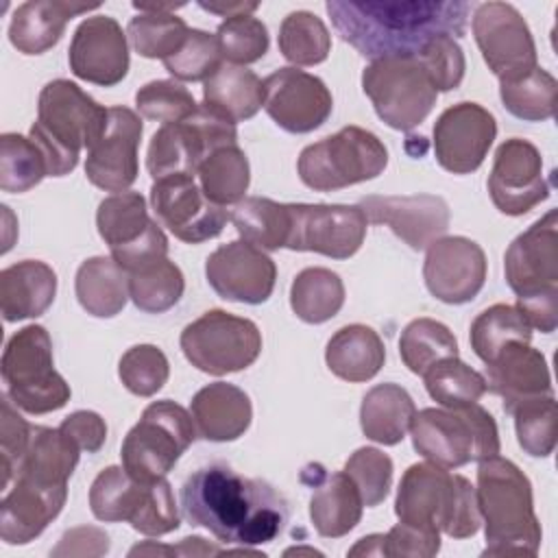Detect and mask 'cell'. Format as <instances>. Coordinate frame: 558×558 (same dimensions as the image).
Returning a JSON list of instances; mask_svg holds the SVG:
<instances>
[{"label": "cell", "mask_w": 558, "mask_h": 558, "mask_svg": "<svg viewBox=\"0 0 558 558\" xmlns=\"http://www.w3.org/2000/svg\"><path fill=\"white\" fill-rule=\"evenodd\" d=\"M436 92H451L460 87L466 70V59L460 44L449 35H438L416 54Z\"/></svg>", "instance_id": "9f6ffc18"}, {"label": "cell", "mask_w": 558, "mask_h": 558, "mask_svg": "<svg viewBox=\"0 0 558 558\" xmlns=\"http://www.w3.org/2000/svg\"><path fill=\"white\" fill-rule=\"evenodd\" d=\"M290 231L286 248L312 251L331 259H349L366 238L368 220L360 205L288 203Z\"/></svg>", "instance_id": "5bb4252c"}, {"label": "cell", "mask_w": 558, "mask_h": 558, "mask_svg": "<svg viewBox=\"0 0 558 558\" xmlns=\"http://www.w3.org/2000/svg\"><path fill=\"white\" fill-rule=\"evenodd\" d=\"M89 508L98 521H126L146 536H163L181 525L172 486L166 477L142 482L124 466L102 469L89 488Z\"/></svg>", "instance_id": "52a82bcc"}, {"label": "cell", "mask_w": 558, "mask_h": 558, "mask_svg": "<svg viewBox=\"0 0 558 558\" xmlns=\"http://www.w3.org/2000/svg\"><path fill=\"white\" fill-rule=\"evenodd\" d=\"M203 102L233 122L248 120L264 107V81L244 65L222 63L203 81Z\"/></svg>", "instance_id": "d590c367"}, {"label": "cell", "mask_w": 558, "mask_h": 558, "mask_svg": "<svg viewBox=\"0 0 558 558\" xmlns=\"http://www.w3.org/2000/svg\"><path fill=\"white\" fill-rule=\"evenodd\" d=\"M48 177L46 159L31 137L2 133L0 137V190L22 194Z\"/></svg>", "instance_id": "7dc6e473"}, {"label": "cell", "mask_w": 558, "mask_h": 558, "mask_svg": "<svg viewBox=\"0 0 558 558\" xmlns=\"http://www.w3.org/2000/svg\"><path fill=\"white\" fill-rule=\"evenodd\" d=\"M342 471L357 486L366 508H375L388 497L395 471L388 453L375 447H360L349 456Z\"/></svg>", "instance_id": "11a10c76"}, {"label": "cell", "mask_w": 558, "mask_h": 558, "mask_svg": "<svg viewBox=\"0 0 558 558\" xmlns=\"http://www.w3.org/2000/svg\"><path fill=\"white\" fill-rule=\"evenodd\" d=\"M192 418L196 436L211 442L238 440L251 425L253 405L248 395L227 381L203 386L192 397Z\"/></svg>", "instance_id": "83f0119b"}, {"label": "cell", "mask_w": 558, "mask_h": 558, "mask_svg": "<svg viewBox=\"0 0 558 558\" xmlns=\"http://www.w3.org/2000/svg\"><path fill=\"white\" fill-rule=\"evenodd\" d=\"M100 4L68 0H28L20 4L9 24V41L22 54H41L59 44L65 24Z\"/></svg>", "instance_id": "f1b7e54d"}, {"label": "cell", "mask_w": 558, "mask_h": 558, "mask_svg": "<svg viewBox=\"0 0 558 558\" xmlns=\"http://www.w3.org/2000/svg\"><path fill=\"white\" fill-rule=\"evenodd\" d=\"M111 257L126 270V275H131L157 259L168 257V238L161 231V227L153 220L142 238L126 246L111 248Z\"/></svg>", "instance_id": "91938a15"}, {"label": "cell", "mask_w": 558, "mask_h": 558, "mask_svg": "<svg viewBox=\"0 0 558 558\" xmlns=\"http://www.w3.org/2000/svg\"><path fill=\"white\" fill-rule=\"evenodd\" d=\"M135 107L146 120L177 124L187 120L198 105L187 87L170 78H159L137 89Z\"/></svg>", "instance_id": "816d5d0a"}, {"label": "cell", "mask_w": 558, "mask_h": 558, "mask_svg": "<svg viewBox=\"0 0 558 558\" xmlns=\"http://www.w3.org/2000/svg\"><path fill=\"white\" fill-rule=\"evenodd\" d=\"M68 63L74 76L113 87L129 72V44L122 26L109 15H94L78 24L72 35Z\"/></svg>", "instance_id": "cb8c5ba5"}, {"label": "cell", "mask_w": 558, "mask_h": 558, "mask_svg": "<svg viewBox=\"0 0 558 558\" xmlns=\"http://www.w3.org/2000/svg\"><path fill=\"white\" fill-rule=\"evenodd\" d=\"M81 447L59 427L33 425L28 447L17 464L15 477H28L39 484L61 486L78 464Z\"/></svg>", "instance_id": "d6a6232c"}, {"label": "cell", "mask_w": 558, "mask_h": 558, "mask_svg": "<svg viewBox=\"0 0 558 558\" xmlns=\"http://www.w3.org/2000/svg\"><path fill=\"white\" fill-rule=\"evenodd\" d=\"M495 135L497 122L488 109L469 100L451 105L434 124L436 161L451 174H471L484 163Z\"/></svg>", "instance_id": "d6986e66"}, {"label": "cell", "mask_w": 558, "mask_h": 558, "mask_svg": "<svg viewBox=\"0 0 558 558\" xmlns=\"http://www.w3.org/2000/svg\"><path fill=\"white\" fill-rule=\"evenodd\" d=\"M233 144H238L235 122L203 102L187 120L163 124L153 133L146 168L155 181L170 174H196L214 150Z\"/></svg>", "instance_id": "8fae6325"}, {"label": "cell", "mask_w": 558, "mask_h": 558, "mask_svg": "<svg viewBox=\"0 0 558 558\" xmlns=\"http://www.w3.org/2000/svg\"><path fill=\"white\" fill-rule=\"evenodd\" d=\"M57 275L39 259H22L0 272V310L7 323L37 318L54 301Z\"/></svg>", "instance_id": "f546056e"}, {"label": "cell", "mask_w": 558, "mask_h": 558, "mask_svg": "<svg viewBox=\"0 0 558 558\" xmlns=\"http://www.w3.org/2000/svg\"><path fill=\"white\" fill-rule=\"evenodd\" d=\"M174 554H183V556H203V554H220V549L211 547L205 543V538L201 536H185L177 547H172Z\"/></svg>", "instance_id": "03108f58"}, {"label": "cell", "mask_w": 558, "mask_h": 558, "mask_svg": "<svg viewBox=\"0 0 558 558\" xmlns=\"http://www.w3.org/2000/svg\"><path fill=\"white\" fill-rule=\"evenodd\" d=\"M59 429L68 434L81 447V451H87V453H96L107 438L105 418L92 410H76L68 414L61 421Z\"/></svg>", "instance_id": "94428289"}, {"label": "cell", "mask_w": 558, "mask_h": 558, "mask_svg": "<svg viewBox=\"0 0 558 558\" xmlns=\"http://www.w3.org/2000/svg\"><path fill=\"white\" fill-rule=\"evenodd\" d=\"M360 207L368 222L386 225L410 248L423 251L449 229V205L436 194L366 196Z\"/></svg>", "instance_id": "d4e9b609"}, {"label": "cell", "mask_w": 558, "mask_h": 558, "mask_svg": "<svg viewBox=\"0 0 558 558\" xmlns=\"http://www.w3.org/2000/svg\"><path fill=\"white\" fill-rule=\"evenodd\" d=\"M194 438V418L183 405L170 399L153 401L122 440V466L142 482L166 477Z\"/></svg>", "instance_id": "30bf717a"}, {"label": "cell", "mask_w": 558, "mask_h": 558, "mask_svg": "<svg viewBox=\"0 0 558 558\" xmlns=\"http://www.w3.org/2000/svg\"><path fill=\"white\" fill-rule=\"evenodd\" d=\"M488 262L477 242L464 235H447L427 246L423 279L432 296L447 305H462L480 294Z\"/></svg>", "instance_id": "44dd1931"}, {"label": "cell", "mask_w": 558, "mask_h": 558, "mask_svg": "<svg viewBox=\"0 0 558 558\" xmlns=\"http://www.w3.org/2000/svg\"><path fill=\"white\" fill-rule=\"evenodd\" d=\"M216 41L222 59L233 65L259 61L270 44L266 24L255 15L227 17L216 31Z\"/></svg>", "instance_id": "f907efd6"}, {"label": "cell", "mask_w": 558, "mask_h": 558, "mask_svg": "<svg viewBox=\"0 0 558 558\" xmlns=\"http://www.w3.org/2000/svg\"><path fill=\"white\" fill-rule=\"evenodd\" d=\"M109 551V536L92 525L74 527L65 532L59 545L52 549L54 556H102Z\"/></svg>", "instance_id": "6125c7cd"}, {"label": "cell", "mask_w": 558, "mask_h": 558, "mask_svg": "<svg viewBox=\"0 0 558 558\" xmlns=\"http://www.w3.org/2000/svg\"><path fill=\"white\" fill-rule=\"evenodd\" d=\"M349 556H386L384 554V534H368L360 538L351 549Z\"/></svg>", "instance_id": "e7e4bbea"}, {"label": "cell", "mask_w": 558, "mask_h": 558, "mask_svg": "<svg viewBox=\"0 0 558 558\" xmlns=\"http://www.w3.org/2000/svg\"><path fill=\"white\" fill-rule=\"evenodd\" d=\"M279 50L294 65H316L329 57L331 35L310 11H292L279 26Z\"/></svg>", "instance_id": "f6af8a7d"}, {"label": "cell", "mask_w": 558, "mask_h": 558, "mask_svg": "<svg viewBox=\"0 0 558 558\" xmlns=\"http://www.w3.org/2000/svg\"><path fill=\"white\" fill-rule=\"evenodd\" d=\"M473 353L488 364L510 342H530L532 327L517 305L495 303L480 312L469 331Z\"/></svg>", "instance_id": "ab89813d"}, {"label": "cell", "mask_w": 558, "mask_h": 558, "mask_svg": "<svg viewBox=\"0 0 558 558\" xmlns=\"http://www.w3.org/2000/svg\"><path fill=\"white\" fill-rule=\"evenodd\" d=\"M190 28L187 24L170 13H137L126 26V37L140 57L146 59H168L185 41Z\"/></svg>", "instance_id": "c3c4849f"}, {"label": "cell", "mask_w": 558, "mask_h": 558, "mask_svg": "<svg viewBox=\"0 0 558 558\" xmlns=\"http://www.w3.org/2000/svg\"><path fill=\"white\" fill-rule=\"evenodd\" d=\"M157 220L181 242L201 244L222 233L227 209L205 196L194 174H170L150 187Z\"/></svg>", "instance_id": "2e32d148"}, {"label": "cell", "mask_w": 558, "mask_h": 558, "mask_svg": "<svg viewBox=\"0 0 558 558\" xmlns=\"http://www.w3.org/2000/svg\"><path fill=\"white\" fill-rule=\"evenodd\" d=\"M142 120L129 107H109L107 122L87 148L85 177L105 192H126L137 179Z\"/></svg>", "instance_id": "e0dca14e"}, {"label": "cell", "mask_w": 558, "mask_h": 558, "mask_svg": "<svg viewBox=\"0 0 558 558\" xmlns=\"http://www.w3.org/2000/svg\"><path fill=\"white\" fill-rule=\"evenodd\" d=\"M198 185L209 201L216 205H235L244 198L251 183V168L244 150L233 146H222L214 150L196 168Z\"/></svg>", "instance_id": "f35d334b"}, {"label": "cell", "mask_w": 558, "mask_h": 558, "mask_svg": "<svg viewBox=\"0 0 558 558\" xmlns=\"http://www.w3.org/2000/svg\"><path fill=\"white\" fill-rule=\"evenodd\" d=\"M153 218L140 192H118L100 201L96 227L109 248H120L144 235Z\"/></svg>", "instance_id": "7bdbcfd3"}, {"label": "cell", "mask_w": 558, "mask_h": 558, "mask_svg": "<svg viewBox=\"0 0 558 558\" xmlns=\"http://www.w3.org/2000/svg\"><path fill=\"white\" fill-rule=\"evenodd\" d=\"M556 87V78L536 65L517 78L499 81V96L506 111L514 118L525 122H543L554 116Z\"/></svg>", "instance_id": "b9f144b4"}, {"label": "cell", "mask_w": 558, "mask_h": 558, "mask_svg": "<svg viewBox=\"0 0 558 558\" xmlns=\"http://www.w3.org/2000/svg\"><path fill=\"white\" fill-rule=\"evenodd\" d=\"M399 355L410 373L423 377L440 360L458 357V340L447 325L434 318H414L401 331Z\"/></svg>", "instance_id": "60d3db41"}, {"label": "cell", "mask_w": 558, "mask_h": 558, "mask_svg": "<svg viewBox=\"0 0 558 558\" xmlns=\"http://www.w3.org/2000/svg\"><path fill=\"white\" fill-rule=\"evenodd\" d=\"M493 205L506 216H523L549 196L543 177V157L538 148L521 137H510L495 150L488 174Z\"/></svg>", "instance_id": "ffe728a7"}, {"label": "cell", "mask_w": 558, "mask_h": 558, "mask_svg": "<svg viewBox=\"0 0 558 558\" xmlns=\"http://www.w3.org/2000/svg\"><path fill=\"white\" fill-rule=\"evenodd\" d=\"M185 360L203 373L227 375L248 368L262 353L259 327L225 310H209L181 331Z\"/></svg>", "instance_id": "4fadbf2b"}, {"label": "cell", "mask_w": 558, "mask_h": 558, "mask_svg": "<svg viewBox=\"0 0 558 558\" xmlns=\"http://www.w3.org/2000/svg\"><path fill=\"white\" fill-rule=\"evenodd\" d=\"M240 238L262 251L286 248L290 231V207L264 196H246L229 214Z\"/></svg>", "instance_id": "8d00e7d4"}, {"label": "cell", "mask_w": 558, "mask_h": 558, "mask_svg": "<svg viewBox=\"0 0 558 558\" xmlns=\"http://www.w3.org/2000/svg\"><path fill=\"white\" fill-rule=\"evenodd\" d=\"M475 44L499 81L536 68V44L523 15L508 2H482L473 11Z\"/></svg>", "instance_id": "9a60e30c"}, {"label": "cell", "mask_w": 558, "mask_h": 558, "mask_svg": "<svg viewBox=\"0 0 558 558\" xmlns=\"http://www.w3.org/2000/svg\"><path fill=\"white\" fill-rule=\"evenodd\" d=\"M118 375L129 392L137 397H153L168 381L170 364L159 347L135 344L120 357Z\"/></svg>", "instance_id": "f5cc1de1"}, {"label": "cell", "mask_w": 558, "mask_h": 558, "mask_svg": "<svg viewBox=\"0 0 558 558\" xmlns=\"http://www.w3.org/2000/svg\"><path fill=\"white\" fill-rule=\"evenodd\" d=\"M185 290L181 268L168 257L157 259L129 275V299L137 310L161 314L179 303Z\"/></svg>", "instance_id": "ee69618b"}, {"label": "cell", "mask_w": 558, "mask_h": 558, "mask_svg": "<svg viewBox=\"0 0 558 558\" xmlns=\"http://www.w3.org/2000/svg\"><path fill=\"white\" fill-rule=\"evenodd\" d=\"M0 371L7 397L28 414H48L70 401L72 390L54 371L52 340L41 325H26L9 338Z\"/></svg>", "instance_id": "ba28073f"}, {"label": "cell", "mask_w": 558, "mask_h": 558, "mask_svg": "<svg viewBox=\"0 0 558 558\" xmlns=\"http://www.w3.org/2000/svg\"><path fill=\"white\" fill-rule=\"evenodd\" d=\"M384 360L386 349L379 333L360 323L340 327L325 349L329 371L351 384L373 379L381 371Z\"/></svg>", "instance_id": "1f68e13d"}, {"label": "cell", "mask_w": 558, "mask_h": 558, "mask_svg": "<svg viewBox=\"0 0 558 558\" xmlns=\"http://www.w3.org/2000/svg\"><path fill=\"white\" fill-rule=\"evenodd\" d=\"M344 305V283L329 268H305L290 286V307L303 323L320 325Z\"/></svg>", "instance_id": "74e56055"}, {"label": "cell", "mask_w": 558, "mask_h": 558, "mask_svg": "<svg viewBox=\"0 0 558 558\" xmlns=\"http://www.w3.org/2000/svg\"><path fill=\"white\" fill-rule=\"evenodd\" d=\"M440 551V532L425 530L408 523H397L384 534V554L386 556H412V558H432Z\"/></svg>", "instance_id": "680465c9"}, {"label": "cell", "mask_w": 558, "mask_h": 558, "mask_svg": "<svg viewBox=\"0 0 558 558\" xmlns=\"http://www.w3.org/2000/svg\"><path fill=\"white\" fill-rule=\"evenodd\" d=\"M362 89L375 113L390 129L412 131L434 109L438 92L416 57L371 61L362 72Z\"/></svg>", "instance_id": "7c38bea8"}, {"label": "cell", "mask_w": 558, "mask_h": 558, "mask_svg": "<svg viewBox=\"0 0 558 558\" xmlns=\"http://www.w3.org/2000/svg\"><path fill=\"white\" fill-rule=\"evenodd\" d=\"M225 63L216 35L190 28L181 48L163 59L166 70L179 81H207Z\"/></svg>", "instance_id": "db71d44e"}, {"label": "cell", "mask_w": 558, "mask_h": 558, "mask_svg": "<svg viewBox=\"0 0 558 558\" xmlns=\"http://www.w3.org/2000/svg\"><path fill=\"white\" fill-rule=\"evenodd\" d=\"M477 508L484 519V556H536L543 538L527 475L501 456L480 460Z\"/></svg>", "instance_id": "3957f363"}, {"label": "cell", "mask_w": 558, "mask_h": 558, "mask_svg": "<svg viewBox=\"0 0 558 558\" xmlns=\"http://www.w3.org/2000/svg\"><path fill=\"white\" fill-rule=\"evenodd\" d=\"M205 275L220 299L259 305L275 290L277 266L262 248L233 240L209 253Z\"/></svg>", "instance_id": "603a6c76"}, {"label": "cell", "mask_w": 558, "mask_h": 558, "mask_svg": "<svg viewBox=\"0 0 558 558\" xmlns=\"http://www.w3.org/2000/svg\"><path fill=\"white\" fill-rule=\"evenodd\" d=\"M414 449L429 462L458 469L499 456V429L488 410L477 403L464 408H423L410 423Z\"/></svg>", "instance_id": "8992f818"}, {"label": "cell", "mask_w": 558, "mask_h": 558, "mask_svg": "<svg viewBox=\"0 0 558 558\" xmlns=\"http://www.w3.org/2000/svg\"><path fill=\"white\" fill-rule=\"evenodd\" d=\"M107 111L68 78L44 85L28 137L41 150L48 177H65L76 168L81 148H89L100 135Z\"/></svg>", "instance_id": "277c9868"}, {"label": "cell", "mask_w": 558, "mask_h": 558, "mask_svg": "<svg viewBox=\"0 0 558 558\" xmlns=\"http://www.w3.org/2000/svg\"><path fill=\"white\" fill-rule=\"evenodd\" d=\"M183 517L227 545L272 543L286 527L288 501L268 482L222 462L196 469L181 486Z\"/></svg>", "instance_id": "6da1fadb"}, {"label": "cell", "mask_w": 558, "mask_h": 558, "mask_svg": "<svg viewBox=\"0 0 558 558\" xmlns=\"http://www.w3.org/2000/svg\"><path fill=\"white\" fill-rule=\"evenodd\" d=\"M338 35L362 57H416L438 35L462 37L471 4L464 0H329Z\"/></svg>", "instance_id": "7a4b0ae2"}, {"label": "cell", "mask_w": 558, "mask_h": 558, "mask_svg": "<svg viewBox=\"0 0 558 558\" xmlns=\"http://www.w3.org/2000/svg\"><path fill=\"white\" fill-rule=\"evenodd\" d=\"M416 405L399 384L373 386L360 405V425L366 438L379 445H397L405 438Z\"/></svg>", "instance_id": "e575fe53"}, {"label": "cell", "mask_w": 558, "mask_h": 558, "mask_svg": "<svg viewBox=\"0 0 558 558\" xmlns=\"http://www.w3.org/2000/svg\"><path fill=\"white\" fill-rule=\"evenodd\" d=\"M201 9L222 15V17H235V15H253V11L259 7L257 2H227V4H218V2H198Z\"/></svg>", "instance_id": "be15d7a7"}, {"label": "cell", "mask_w": 558, "mask_h": 558, "mask_svg": "<svg viewBox=\"0 0 558 558\" xmlns=\"http://www.w3.org/2000/svg\"><path fill=\"white\" fill-rule=\"evenodd\" d=\"M33 425H28L17 410L13 408V401L4 395L2 399V414H0V453H2V488L15 480L17 464L28 447Z\"/></svg>", "instance_id": "6f0895ef"}, {"label": "cell", "mask_w": 558, "mask_h": 558, "mask_svg": "<svg viewBox=\"0 0 558 558\" xmlns=\"http://www.w3.org/2000/svg\"><path fill=\"white\" fill-rule=\"evenodd\" d=\"M488 390L504 399V412L523 401L554 395L545 355L530 342L506 344L495 360L486 364Z\"/></svg>", "instance_id": "4316f807"}, {"label": "cell", "mask_w": 558, "mask_h": 558, "mask_svg": "<svg viewBox=\"0 0 558 558\" xmlns=\"http://www.w3.org/2000/svg\"><path fill=\"white\" fill-rule=\"evenodd\" d=\"M290 554H318V551H316V549H303V547H301V549H288V551H286V556H290Z\"/></svg>", "instance_id": "003e7915"}, {"label": "cell", "mask_w": 558, "mask_h": 558, "mask_svg": "<svg viewBox=\"0 0 558 558\" xmlns=\"http://www.w3.org/2000/svg\"><path fill=\"white\" fill-rule=\"evenodd\" d=\"M65 499L68 484L48 486L28 477H15V484L0 504V538L9 545L35 541L59 517Z\"/></svg>", "instance_id": "484cf974"}, {"label": "cell", "mask_w": 558, "mask_h": 558, "mask_svg": "<svg viewBox=\"0 0 558 558\" xmlns=\"http://www.w3.org/2000/svg\"><path fill=\"white\" fill-rule=\"evenodd\" d=\"M74 292L87 314L111 318L120 314L129 301V275L111 255H96L78 266Z\"/></svg>", "instance_id": "836d02e7"}, {"label": "cell", "mask_w": 558, "mask_h": 558, "mask_svg": "<svg viewBox=\"0 0 558 558\" xmlns=\"http://www.w3.org/2000/svg\"><path fill=\"white\" fill-rule=\"evenodd\" d=\"M314 495L310 499V519L314 530L325 538H340L349 534L362 519L364 501L344 473H327L318 464V480L312 482Z\"/></svg>", "instance_id": "4dcf8cb0"}, {"label": "cell", "mask_w": 558, "mask_h": 558, "mask_svg": "<svg viewBox=\"0 0 558 558\" xmlns=\"http://www.w3.org/2000/svg\"><path fill=\"white\" fill-rule=\"evenodd\" d=\"M264 109L279 129L310 133L327 122L333 98L318 76L296 68H279L264 78Z\"/></svg>", "instance_id": "7402d4cb"}, {"label": "cell", "mask_w": 558, "mask_h": 558, "mask_svg": "<svg viewBox=\"0 0 558 558\" xmlns=\"http://www.w3.org/2000/svg\"><path fill=\"white\" fill-rule=\"evenodd\" d=\"M386 166L388 150L384 142L362 126H344L305 146L296 161L301 181L316 192L342 190L377 179Z\"/></svg>", "instance_id": "9c48e42d"}, {"label": "cell", "mask_w": 558, "mask_h": 558, "mask_svg": "<svg viewBox=\"0 0 558 558\" xmlns=\"http://www.w3.org/2000/svg\"><path fill=\"white\" fill-rule=\"evenodd\" d=\"M395 514L401 523L438 530L451 538H469L482 523L471 482L429 460L416 462L403 473Z\"/></svg>", "instance_id": "5b68a950"}, {"label": "cell", "mask_w": 558, "mask_h": 558, "mask_svg": "<svg viewBox=\"0 0 558 558\" xmlns=\"http://www.w3.org/2000/svg\"><path fill=\"white\" fill-rule=\"evenodd\" d=\"M504 272L517 299L558 294V214L549 209L517 235L504 255Z\"/></svg>", "instance_id": "ac0fdd59"}, {"label": "cell", "mask_w": 558, "mask_h": 558, "mask_svg": "<svg viewBox=\"0 0 558 558\" xmlns=\"http://www.w3.org/2000/svg\"><path fill=\"white\" fill-rule=\"evenodd\" d=\"M423 377L427 395L442 408H464L477 403L488 390L486 377L458 357L440 360Z\"/></svg>", "instance_id": "bcb514c9"}, {"label": "cell", "mask_w": 558, "mask_h": 558, "mask_svg": "<svg viewBox=\"0 0 558 558\" xmlns=\"http://www.w3.org/2000/svg\"><path fill=\"white\" fill-rule=\"evenodd\" d=\"M517 440L527 456L547 458L556 447V399L554 395L523 401L510 410Z\"/></svg>", "instance_id": "681fc988"}]
</instances>
